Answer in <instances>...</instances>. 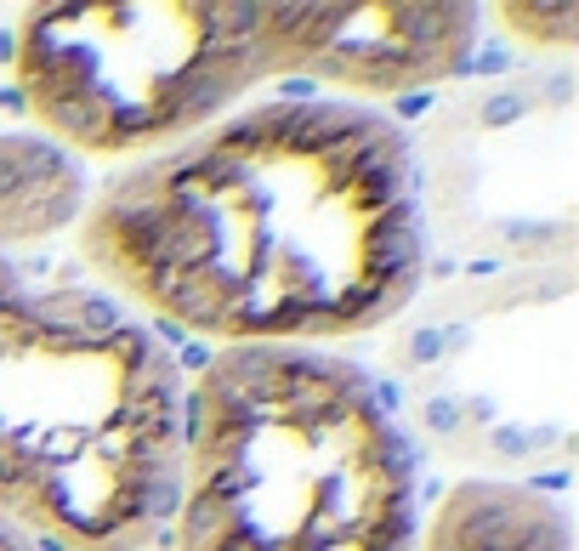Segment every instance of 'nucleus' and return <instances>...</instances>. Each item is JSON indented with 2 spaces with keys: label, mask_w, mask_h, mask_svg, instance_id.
Here are the masks:
<instances>
[{
  "label": "nucleus",
  "mask_w": 579,
  "mask_h": 551,
  "mask_svg": "<svg viewBox=\"0 0 579 551\" xmlns=\"http://www.w3.org/2000/svg\"><path fill=\"white\" fill-rule=\"evenodd\" d=\"M74 250L154 330L330 353L421 296V160L369 103L267 97L120 165L74 216Z\"/></svg>",
  "instance_id": "nucleus-1"
},
{
  "label": "nucleus",
  "mask_w": 579,
  "mask_h": 551,
  "mask_svg": "<svg viewBox=\"0 0 579 551\" xmlns=\"http://www.w3.org/2000/svg\"><path fill=\"white\" fill-rule=\"evenodd\" d=\"M0 245V517L52 551L165 540L182 461V370L91 273Z\"/></svg>",
  "instance_id": "nucleus-2"
},
{
  "label": "nucleus",
  "mask_w": 579,
  "mask_h": 551,
  "mask_svg": "<svg viewBox=\"0 0 579 551\" xmlns=\"http://www.w3.org/2000/svg\"><path fill=\"white\" fill-rule=\"evenodd\" d=\"M165 534L171 551H415V438L347 353H211L182 387Z\"/></svg>",
  "instance_id": "nucleus-3"
},
{
  "label": "nucleus",
  "mask_w": 579,
  "mask_h": 551,
  "mask_svg": "<svg viewBox=\"0 0 579 551\" xmlns=\"http://www.w3.org/2000/svg\"><path fill=\"white\" fill-rule=\"evenodd\" d=\"M307 63V6H35L12 35L23 114L69 160H148Z\"/></svg>",
  "instance_id": "nucleus-4"
},
{
  "label": "nucleus",
  "mask_w": 579,
  "mask_h": 551,
  "mask_svg": "<svg viewBox=\"0 0 579 551\" xmlns=\"http://www.w3.org/2000/svg\"><path fill=\"white\" fill-rule=\"evenodd\" d=\"M477 23V6H307L301 74L375 108V97L455 80L472 63Z\"/></svg>",
  "instance_id": "nucleus-5"
},
{
  "label": "nucleus",
  "mask_w": 579,
  "mask_h": 551,
  "mask_svg": "<svg viewBox=\"0 0 579 551\" xmlns=\"http://www.w3.org/2000/svg\"><path fill=\"white\" fill-rule=\"evenodd\" d=\"M415 551H574L562 500L517 478H460L421 512Z\"/></svg>",
  "instance_id": "nucleus-6"
},
{
  "label": "nucleus",
  "mask_w": 579,
  "mask_h": 551,
  "mask_svg": "<svg viewBox=\"0 0 579 551\" xmlns=\"http://www.w3.org/2000/svg\"><path fill=\"white\" fill-rule=\"evenodd\" d=\"M86 205L80 160L46 137H0V245H46Z\"/></svg>",
  "instance_id": "nucleus-7"
},
{
  "label": "nucleus",
  "mask_w": 579,
  "mask_h": 551,
  "mask_svg": "<svg viewBox=\"0 0 579 551\" xmlns=\"http://www.w3.org/2000/svg\"><path fill=\"white\" fill-rule=\"evenodd\" d=\"M574 6H500V23H528L517 29L523 40H540V46H574Z\"/></svg>",
  "instance_id": "nucleus-8"
},
{
  "label": "nucleus",
  "mask_w": 579,
  "mask_h": 551,
  "mask_svg": "<svg viewBox=\"0 0 579 551\" xmlns=\"http://www.w3.org/2000/svg\"><path fill=\"white\" fill-rule=\"evenodd\" d=\"M0 551H52L46 540H35L29 529H18L12 517H0Z\"/></svg>",
  "instance_id": "nucleus-9"
}]
</instances>
